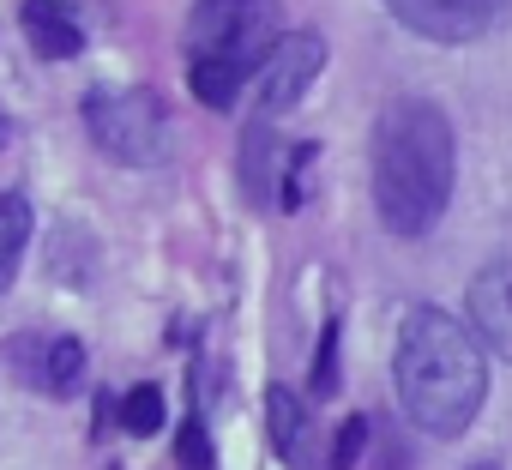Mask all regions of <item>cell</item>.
Wrapping results in <instances>:
<instances>
[{"mask_svg": "<svg viewBox=\"0 0 512 470\" xmlns=\"http://www.w3.org/2000/svg\"><path fill=\"white\" fill-rule=\"evenodd\" d=\"M392 386H398V410L422 434L452 440L476 422L488 398V356L476 332H464V320L440 308H410L392 344Z\"/></svg>", "mask_w": 512, "mask_h": 470, "instance_id": "obj_1", "label": "cell"}, {"mask_svg": "<svg viewBox=\"0 0 512 470\" xmlns=\"http://www.w3.org/2000/svg\"><path fill=\"white\" fill-rule=\"evenodd\" d=\"M452 121L428 97H398L374 127V205L398 242L422 235L452 205Z\"/></svg>", "mask_w": 512, "mask_h": 470, "instance_id": "obj_2", "label": "cell"}, {"mask_svg": "<svg viewBox=\"0 0 512 470\" xmlns=\"http://www.w3.org/2000/svg\"><path fill=\"white\" fill-rule=\"evenodd\" d=\"M85 133L97 139L103 157H115L127 169H163L175 157L169 103L157 91H145V85H133V91L97 85V91H85Z\"/></svg>", "mask_w": 512, "mask_h": 470, "instance_id": "obj_3", "label": "cell"}, {"mask_svg": "<svg viewBox=\"0 0 512 470\" xmlns=\"http://www.w3.org/2000/svg\"><path fill=\"white\" fill-rule=\"evenodd\" d=\"M284 37V0H199L187 13V61H229L235 73H260Z\"/></svg>", "mask_w": 512, "mask_h": 470, "instance_id": "obj_4", "label": "cell"}, {"mask_svg": "<svg viewBox=\"0 0 512 470\" xmlns=\"http://www.w3.org/2000/svg\"><path fill=\"white\" fill-rule=\"evenodd\" d=\"M320 73H326V37L320 31H284L272 43V55L260 61V121L290 115Z\"/></svg>", "mask_w": 512, "mask_h": 470, "instance_id": "obj_5", "label": "cell"}, {"mask_svg": "<svg viewBox=\"0 0 512 470\" xmlns=\"http://www.w3.org/2000/svg\"><path fill=\"white\" fill-rule=\"evenodd\" d=\"M386 13L404 31L428 37V43L464 49V43H482L500 25V0H386Z\"/></svg>", "mask_w": 512, "mask_h": 470, "instance_id": "obj_6", "label": "cell"}, {"mask_svg": "<svg viewBox=\"0 0 512 470\" xmlns=\"http://www.w3.org/2000/svg\"><path fill=\"white\" fill-rule=\"evenodd\" d=\"M7 362L25 374V386H43L49 398H79L85 386V344L67 332H37L7 350Z\"/></svg>", "mask_w": 512, "mask_h": 470, "instance_id": "obj_7", "label": "cell"}, {"mask_svg": "<svg viewBox=\"0 0 512 470\" xmlns=\"http://www.w3.org/2000/svg\"><path fill=\"white\" fill-rule=\"evenodd\" d=\"M266 434H272V452L290 464V470H320V452H314V416L296 392L272 386L266 392Z\"/></svg>", "mask_w": 512, "mask_h": 470, "instance_id": "obj_8", "label": "cell"}, {"mask_svg": "<svg viewBox=\"0 0 512 470\" xmlns=\"http://www.w3.org/2000/svg\"><path fill=\"white\" fill-rule=\"evenodd\" d=\"M284 163H290V145L278 139L272 121H253V127L241 133V181H247V199H253V205H272V199H278Z\"/></svg>", "mask_w": 512, "mask_h": 470, "instance_id": "obj_9", "label": "cell"}, {"mask_svg": "<svg viewBox=\"0 0 512 470\" xmlns=\"http://www.w3.org/2000/svg\"><path fill=\"white\" fill-rule=\"evenodd\" d=\"M506 260H494L470 284V326L482 332V356H512V308H506Z\"/></svg>", "mask_w": 512, "mask_h": 470, "instance_id": "obj_10", "label": "cell"}, {"mask_svg": "<svg viewBox=\"0 0 512 470\" xmlns=\"http://www.w3.org/2000/svg\"><path fill=\"white\" fill-rule=\"evenodd\" d=\"M31 229H37L31 199H25V193H0V296L13 290V278H19V266H25Z\"/></svg>", "mask_w": 512, "mask_h": 470, "instance_id": "obj_11", "label": "cell"}, {"mask_svg": "<svg viewBox=\"0 0 512 470\" xmlns=\"http://www.w3.org/2000/svg\"><path fill=\"white\" fill-rule=\"evenodd\" d=\"M25 37H31L49 61H73V55H85V43H91L79 25H67L61 13H49L43 0H25Z\"/></svg>", "mask_w": 512, "mask_h": 470, "instance_id": "obj_12", "label": "cell"}, {"mask_svg": "<svg viewBox=\"0 0 512 470\" xmlns=\"http://www.w3.org/2000/svg\"><path fill=\"white\" fill-rule=\"evenodd\" d=\"M187 85H193V97H199L205 109H235L247 73H235L229 61H187Z\"/></svg>", "mask_w": 512, "mask_h": 470, "instance_id": "obj_13", "label": "cell"}, {"mask_svg": "<svg viewBox=\"0 0 512 470\" xmlns=\"http://www.w3.org/2000/svg\"><path fill=\"white\" fill-rule=\"evenodd\" d=\"M121 428L139 434V440H151V434L163 428V392H157V386H133V392L121 398Z\"/></svg>", "mask_w": 512, "mask_h": 470, "instance_id": "obj_14", "label": "cell"}, {"mask_svg": "<svg viewBox=\"0 0 512 470\" xmlns=\"http://www.w3.org/2000/svg\"><path fill=\"white\" fill-rule=\"evenodd\" d=\"M338 386H344V380H338V320H332V326L320 332V350H314V392L332 398Z\"/></svg>", "mask_w": 512, "mask_h": 470, "instance_id": "obj_15", "label": "cell"}, {"mask_svg": "<svg viewBox=\"0 0 512 470\" xmlns=\"http://www.w3.org/2000/svg\"><path fill=\"white\" fill-rule=\"evenodd\" d=\"M175 458H181V470H211V440H205V422H199V416L181 422V434H175Z\"/></svg>", "mask_w": 512, "mask_h": 470, "instance_id": "obj_16", "label": "cell"}, {"mask_svg": "<svg viewBox=\"0 0 512 470\" xmlns=\"http://www.w3.org/2000/svg\"><path fill=\"white\" fill-rule=\"evenodd\" d=\"M368 434H374V422H368V416H350V422H344V434H338V452H332V470H356V458H362V446H368Z\"/></svg>", "mask_w": 512, "mask_h": 470, "instance_id": "obj_17", "label": "cell"}, {"mask_svg": "<svg viewBox=\"0 0 512 470\" xmlns=\"http://www.w3.org/2000/svg\"><path fill=\"white\" fill-rule=\"evenodd\" d=\"M43 7H49V13H61L67 25H79V31L91 37V25L109 13V0H43Z\"/></svg>", "mask_w": 512, "mask_h": 470, "instance_id": "obj_18", "label": "cell"}, {"mask_svg": "<svg viewBox=\"0 0 512 470\" xmlns=\"http://www.w3.org/2000/svg\"><path fill=\"white\" fill-rule=\"evenodd\" d=\"M13 139V121H7V109H0V145H7Z\"/></svg>", "mask_w": 512, "mask_h": 470, "instance_id": "obj_19", "label": "cell"}, {"mask_svg": "<svg viewBox=\"0 0 512 470\" xmlns=\"http://www.w3.org/2000/svg\"><path fill=\"white\" fill-rule=\"evenodd\" d=\"M476 470H500V464H476Z\"/></svg>", "mask_w": 512, "mask_h": 470, "instance_id": "obj_20", "label": "cell"}]
</instances>
